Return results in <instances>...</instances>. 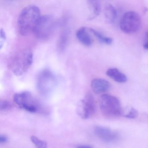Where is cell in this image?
Listing matches in <instances>:
<instances>
[{
  "mask_svg": "<svg viewBox=\"0 0 148 148\" xmlns=\"http://www.w3.org/2000/svg\"><path fill=\"white\" fill-rule=\"evenodd\" d=\"M40 17V10L38 6L30 5L25 7L21 11L18 18V27L21 35L27 36L33 32Z\"/></svg>",
  "mask_w": 148,
  "mask_h": 148,
  "instance_id": "1",
  "label": "cell"
},
{
  "mask_svg": "<svg viewBox=\"0 0 148 148\" xmlns=\"http://www.w3.org/2000/svg\"><path fill=\"white\" fill-rule=\"evenodd\" d=\"M33 60V53L30 50H21L11 58L8 64L9 69L16 76H21L29 69Z\"/></svg>",
  "mask_w": 148,
  "mask_h": 148,
  "instance_id": "2",
  "label": "cell"
},
{
  "mask_svg": "<svg viewBox=\"0 0 148 148\" xmlns=\"http://www.w3.org/2000/svg\"><path fill=\"white\" fill-rule=\"evenodd\" d=\"M56 20L51 15L40 16L33 30L36 38L42 40L51 38L55 31Z\"/></svg>",
  "mask_w": 148,
  "mask_h": 148,
  "instance_id": "3",
  "label": "cell"
},
{
  "mask_svg": "<svg viewBox=\"0 0 148 148\" xmlns=\"http://www.w3.org/2000/svg\"><path fill=\"white\" fill-rule=\"evenodd\" d=\"M100 107L103 115L107 117H116L123 114L120 101L112 95L104 94L101 96Z\"/></svg>",
  "mask_w": 148,
  "mask_h": 148,
  "instance_id": "4",
  "label": "cell"
},
{
  "mask_svg": "<svg viewBox=\"0 0 148 148\" xmlns=\"http://www.w3.org/2000/svg\"><path fill=\"white\" fill-rule=\"evenodd\" d=\"M141 19L138 13L134 11L126 12L123 15L120 22L121 31L128 34L135 33L140 29Z\"/></svg>",
  "mask_w": 148,
  "mask_h": 148,
  "instance_id": "5",
  "label": "cell"
},
{
  "mask_svg": "<svg viewBox=\"0 0 148 148\" xmlns=\"http://www.w3.org/2000/svg\"><path fill=\"white\" fill-rule=\"evenodd\" d=\"M96 110L94 97L91 93H88L79 102L77 108V112L82 118L87 119L94 115Z\"/></svg>",
  "mask_w": 148,
  "mask_h": 148,
  "instance_id": "6",
  "label": "cell"
},
{
  "mask_svg": "<svg viewBox=\"0 0 148 148\" xmlns=\"http://www.w3.org/2000/svg\"><path fill=\"white\" fill-rule=\"evenodd\" d=\"M56 78L50 70L41 71L37 78V87L40 93L46 94L55 85Z\"/></svg>",
  "mask_w": 148,
  "mask_h": 148,
  "instance_id": "7",
  "label": "cell"
},
{
  "mask_svg": "<svg viewBox=\"0 0 148 148\" xmlns=\"http://www.w3.org/2000/svg\"><path fill=\"white\" fill-rule=\"evenodd\" d=\"M95 134L99 138L106 142H112L118 138V134L111 129L104 126H97Z\"/></svg>",
  "mask_w": 148,
  "mask_h": 148,
  "instance_id": "8",
  "label": "cell"
},
{
  "mask_svg": "<svg viewBox=\"0 0 148 148\" xmlns=\"http://www.w3.org/2000/svg\"><path fill=\"white\" fill-rule=\"evenodd\" d=\"M91 86L94 92L99 94L107 91L110 89V83L106 79L96 78L92 81Z\"/></svg>",
  "mask_w": 148,
  "mask_h": 148,
  "instance_id": "9",
  "label": "cell"
},
{
  "mask_svg": "<svg viewBox=\"0 0 148 148\" xmlns=\"http://www.w3.org/2000/svg\"><path fill=\"white\" fill-rule=\"evenodd\" d=\"M76 37L78 40L85 46L90 47L93 43L91 36L89 33V30L86 27L79 28L76 33Z\"/></svg>",
  "mask_w": 148,
  "mask_h": 148,
  "instance_id": "10",
  "label": "cell"
},
{
  "mask_svg": "<svg viewBox=\"0 0 148 148\" xmlns=\"http://www.w3.org/2000/svg\"><path fill=\"white\" fill-rule=\"evenodd\" d=\"M33 99L32 93L28 91L16 93L13 97L14 101L20 106L25 104L32 103Z\"/></svg>",
  "mask_w": 148,
  "mask_h": 148,
  "instance_id": "11",
  "label": "cell"
},
{
  "mask_svg": "<svg viewBox=\"0 0 148 148\" xmlns=\"http://www.w3.org/2000/svg\"><path fill=\"white\" fill-rule=\"evenodd\" d=\"M87 4L90 12L89 19L92 20L97 18L100 14L101 12V1L91 0L87 1Z\"/></svg>",
  "mask_w": 148,
  "mask_h": 148,
  "instance_id": "12",
  "label": "cell"
},
{
  "mask_svg": "<svg viewBox=\"0 0 148 148\" xmlns=\"http://www.w3.org/2000/svg\"><path fill=\"white\" fill-rule=\"evenodd\" d=\"M106 73L108 77L118 83H124L127 81V77L125 74L117 68H110Z\"/></svg>",
  "mask_w": 148,
  "mask_h": 148,
  "instance_id": "13",
  "label": "cell"
},
{
  "mask_svg": "<svg viewBox=\"0 0 148 148\" xmlns=\"http://www.w3.org/2000/svg\"><path fill=\"white\" fill-rule=\"evenodd\" d=\"M104 14L106 19L109 22H114L117 16L116 10L110 3H106L104 6Z\"/></svg>",
  "mask_w": 148,
  "mask_h": 148,
  "instance_id": "14",
  "label": "cell"
},
{
  "mask_svg": "<svg viewBox=\"0 0 148 148\" xmlns=\"http://www.w3.org/2000/svg\"><path fill=\"white\" fill-rule=\"evenodd\" d=\"M89 30H90V32L93 34V35L97 39L100 43L107 45H110L112 44V39L111 38L106 37L101 33L92 28H90Z\"/></svg>",
  "mask_w": 148,
  "mask_h": 148,
  "instance_id": "15",
  "label": "cell"
},
{
  "mask_svg": "<svg viewBox=\"0 0 148 148\" xmlns=\"http://www.w3.org/2000/svg\"><path fill=\"white\" fill-rule=\"evenodd\" d=\"M68 33L66 30H64L62 32L60 35L59 41V47L60 50H63L65 48L66 46L68 40Z\"/></svg>",
  "mask_w": 148,
  "mask_h": 148,
  "instance_id": "16",
  "label": "cell"
},
{
  "mask_svg": "<svg viewBox=\"0 0 148 148\" xmlns=\"http://www.w3.org/2000/svg\"><path fill=\"white\" fill-rule=\"evenodd\" d=\"M31 139L37 148H47V143L45 141L40 140L34 136H31Z\"/></svg>",
  "mask_w": 148,
  "mask_h": 148,
  "instance_id": "17",
  "label": "cell"
},
{
  "mask_svg": "<svg viewBox=\"0 0 148 148\" xmlns=\"http://www.w3.org/2000/svg\"><path fill=\"white\" fill-rule=\"evenodd\" d=\"M21 108L25 109L27 111L31 112H35L37 111V107L33 103L25 104L21 106Z\"/></svg>",
  "mask_w": 148,
  "mask_h": 148,
  "instance_id": "18",
  "label": "cell"
},
{
  "mask_svg": "<svg viewBox=\"0 0 148 148\" xmlns=\"http://www.w3.org/2000/svg\"><path fill=\"white\" fill-rule=\"evenodd\" d=\"M125 117L129 119H135L138 116V112L136 109L131 108L128 112L125 113Z\"/></svg>",
  "mask_w": 148,
  "mask_h": 148,
  "instance_id": "19",
  "label": "cell"
},
{
  "mask_svg": "<svg viewBox=\"0 0 148 148\" xmlns=\"http://www.w3.org/2000/svg\"><path fill=\"white\" fill-rule=\"evenodd\" d=\"M6 40V36L5 31L2 29H0V50L3 47Z\"/></svg>",
  "mask_w": 148,
  "mask_h": 148,
  "instance_id": "20",
  "label": "cell"
},
{
  "mask_svg": "<svg viewBox=\"0 0 148 148\" xmlns=\"http://www.w3.org/2000/svg\"><path fill=\"white\" fill-rule=\"evenodd\" d=\"M143 47L145 50H148V33L146 32L145 34L144 38L143 41Z\"/></svg>",
  "mask_w": 148,
  "mask_h": 148,
  "instance_id": "21",
  "label": "cell"
},
{
  "mask_svg": "<svg viewBox=\"0 0 148 148\" xmlns=\"http://www.w3.org/2000/svg\"><path fill=\"white\" fill-rule=\"evenodd\" d=\"M7 141V138L3 135H0V143H5Z\"/></svg>",
  "mask_w": 148,
  "mask_h": 148,
  "instance_id": "22",
  "label": "cell"
},
{
  "mask_svg": "<svg viewBox=\"0 0 148 148\" xmlns=\"http://www.w3.org/2000/svg\"><path fill=\"white\" fill-rule=\"evenodd\" d=\"M77 148H92L90 146H88V145H81L78 146Z\"/></svg>",
  "mask_w": 148,
  "mask_h": 148,
  "instance_id": "23",
  "label": "cell"
}]
</instances>
